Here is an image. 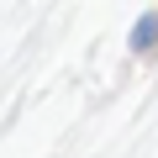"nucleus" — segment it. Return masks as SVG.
Instances as JSON below:
<instances>
[{
  "instance_id": "1",
  "label": "nucleus",
  "mask_w": 158,
  "mask_h": 158,
  "mask_svg": "<svg viewBox=\"0 0 158 158\" xmlns=\"http://www.w3.org/2000/svg\"><path fill=\"white\" fill-rule=\"evenodd\" d=\"M132 48H137V53H148V48H158V16H148V21H137V32H132Z\"/></svg>"
}]
</instances>
